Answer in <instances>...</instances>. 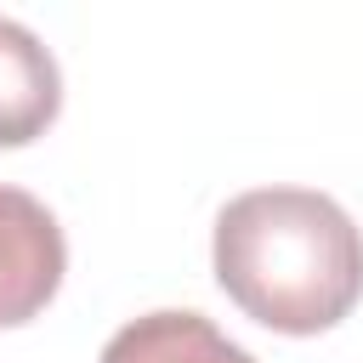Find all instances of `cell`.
Masks as SVG:
<instances>
[{
    "label": "cell",
    "mask_w": 363,
    "mask_h": 363,
    "mask_svg": "<svg viewBox=\"0 0 363 363\" xmlns=\"http://www.w3.org/2000/svg\"><path fill=\"white\" fill-rule=\"evenodd\" d=\"M96 363H255V357L238 340H227L204 312L159 306V312H142L125 329H113V340L102 346Z\"/></svg>",
    "instance_id": "obj_4"
},
{
    "label": "cell",
    "mask_w": 363,
    "mask_h": 363,
    "mask_svg": "<svg viewBox=\"0 0 363 363\" xmlns=\"http://www.w3.org/2000/svg\"><path fill=\"white\" fill-rule=\"evenodd\" d=\"M62 113L57 57L11 17H0V147H28Z\"/></svg>",
    "instance_id": "obj_3"
},
{
    "label": "cell",
    "mask_w": 363,
    "mask_h": 363,
    "mask_svg": "<svg viewBox=\"0 0 363 363\" xmlns=\"http://www.w3.org/2000/svg\"><path fill=\"white\" fill-rule=\"evenodd\" d=\"M62 272H68V244L57 216L34 193L0 182V329L40 318L62 289Z\"/></svg>",
    "instance_id": "obj_2"
},
{
    "label": "cell",
    "mask_w": 363,
    "mask_h": 363,
    "mask_svg": "<svg viewBox=\"0 0 363 363\" xmlns=\"http://www.w3.org/2000/svg\"><path fill=\"white\" fill-rule=\"evenodd\" d=\"M227 301L278 335H323L363 301V233L318 187H250L210 238Z\"/></svg>",
    "instance_id": "obj_1"
}]
</instances>
